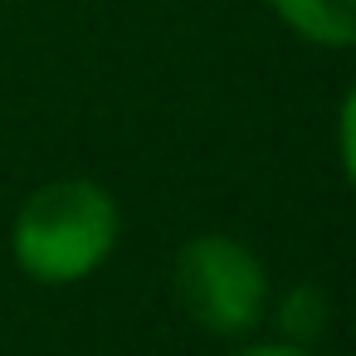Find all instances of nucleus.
<instances>
[{"mask_svg":"<svg viewBox=\"0 0 356 356\" xmlns=\"http://www.w3.org/2000/svg\"><path fill=\"white\" fill-rule=\"evenodd\" d=\"M337 156H341L346 186L356 191V83L346 88V98H341V108H337Z\"/></svg>","mask_w":356,"mask_h":356,"instance_id":"5","label":"nucleus"},{"mask_svg":"<svg viewBox=\"0 0 356 356\" xmlns=\"http://www.w3.org/2000/svg\"><path fill=\"white\" fill-rule=\"evenodd\" d=\"M273 20L317 49H356V0H264Z\"/></svg>","mask_w":356,"mask_h":356,"instance_id":"3","label":"nucleus"},{"mask_svg":"<svg viewBox=\"0 0 356 356\" xmlns=\"http://www.w3.org/2000/svg\"><path fill=\"white\" fill-rule=\"evenodd\" d=\"M322 322H327V307H322V298L307 288V283H298L283 302H278V327H288V332H322Z\"/></svg>","mask_w":356,"mask_h":356,"instance_id":"4","label":"nucleus"},{"mask_svg":"<svg viewBox=\"0 0 356 356\" xmlns=\"http://www.w3.org/2000/svg\"><path fill=\"white\" fill-rule=\"evenodd\" d=\"M181 312L210 337H249L268 312L264 259L234 234H191L171 264Z\"/></svg>","mask_w":356,"mask_h":356,"instance_id":"2","label":"nucleus"},{"mask_svg":"<svg viewBox=\"0 0 356 356\" xmlns=\"http://www.w3.org/2000/svg\"><path fill=\"white\" fill-rule=\"evenodd\" d=\"M234 356H312V351L298 346V341H254V346H244Z\"/></svg>","mask_w":356,"mask_h":356,"instance_id":"6","label":"nucleus"},{"mask_svg":"<svg viewBox=\"0 0 356 356\" xmlns=\"http://www.w3.org/2000/svg\"><path fill=\"white\" fill-rule=\"evenodd\" d=\"M122 239V210L108 186L88 176H59L25 195L10 225V254L25 278L69 288L93 278Z\"/></svg>","mask_w":356,"mask_h":356,"instance_id":"1","label":"nucleus"}]
</instances>
